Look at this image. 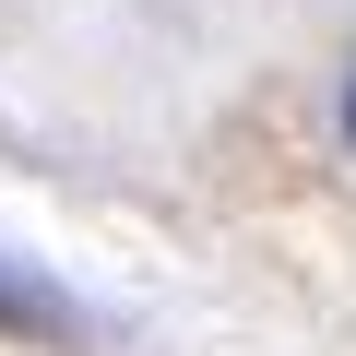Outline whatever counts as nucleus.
<instances>
[{"label":"nucleus","mask_w":356,"mask_h":356,"mask_svg":"<svg viewBox=\"0 0 356 356\" xmlns=\"http://www.w3.org/2000/svg\"><path fill=\"white\" fill-rule=\"evenodd\" d=\"M0 332L13 344H72V297L48 273H24V261H0Z\"/></svg>","instance_id":"f257e3e1"},{"label":"nucleus","mask_w":356,"mask_h":356,"mask_svg":"<svg viewBox=\"0 0 356 356\" xmlns=\"http://www.w3.org/2000/svg\"><path fill=\"white\" fill-rule=\"evenodd\" d=\"M344 154H356V60H344Z\"/></svg>","instance_id":"f03ea898"}]
</instances>
